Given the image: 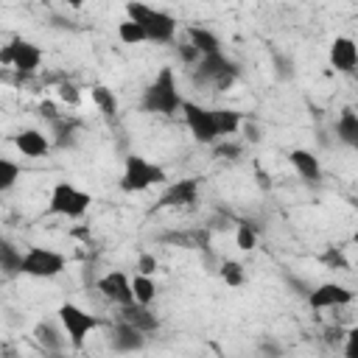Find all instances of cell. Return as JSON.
<instances>
[{
  "label": "cell",
  "mask_w": 358,
  "mask_h": 358,
  "mask_svg": "<svg viewBox=\"0 0 358 358\" xmlns=\"http://www.w3.org/2000/svg\"><path fill=\"white\" fill-rule=\"evenodd\" d=\"M182 103H185V95L179 92L173 67H162V70L151 78V84L143 90L140 112H145V115H162V117H173V115L182 112Z\"/></svg>",
  "instance_id": "cell-1"
},
{
  "label": "cell",
  "mask_w": 358,
  "mask_h": 358,
  "mask_svg": "<svg viewBox=\"0 0 358 358\" xmlns=\"http://www.w3.org/2000/svg\"><path fill=\"white\" fill-rule=\"evenodd\" d=\"M126 20L137 22L145 34V42H157V45H171L176 39V20L162 11V8H154V6H145V3H129L126 6Z\"/></svg>",
  "instance_id": "cell-2"
},
{
  "label": "cell",
  "mask_w": 358,
  "mask_h": 358,
  "mask_svg": "<svg viewBox=\"0 0 358 358\" xmlns=\"http://www.w3.org/2000/svg\"><path fill=\"white\" fill-rule=\"evenodd\" d=\"M168 182V173L162 165L151 162L148 157L143 154H129L126 162H123V173H120V190L123 193H143L154 185H162Z\"/></svg>",
  "instance_id": "cell-3"
},
{
  "label": "cell",
  "mask_w": 358,
  "mask_h": 358,
  "mask_svg": "<svg viewBox=\"0 0 358 358\" xmlns=\"http://www.w3.org/2000/svg\"><path fill=\"white\" fill-rule=\"evenodd\" d=\"M56 319H59V324H62V330H64V338L70 341L73 350H81L84 341H87V336H92V333L101 327V319H98L95 313L84 310V308L76 305V302H62V305L56 308Z\"/></svg>",
  "instance_id": "cell-4"
},
{
  "label": "cell",
  "mask_w": 358,
  "mask_h": 358,
  "mask_svg": "<svg viewBox=\"0 0 358 358\" xmlns=\"http://www.w3.org/2000/svg\"><path fill=\"white\" fill-rule=\"evenodd\" d=\"M92 204V196L70 182H56L48 199V213L62 218H84Z\"/></svg>",
  "instance_id": "cell-5"
},
{
  "label": "cell",
  "mask_w": 358,
  "mask_h": 358,
  "mask_svg": "<svg viewBox=\"0 0 358 358\" xmlns=\"http://www.w3.org/2000/svg\"><path fill=\"white\" fill-rule=\"evenodd\" d=\"M67 268V257L48 246H28L22 252V274L36 280H53Z\"/></svg>",
  "instance_id": "cell-6"
},
{
  "label": "cell",
  "mask_w": 358,
  "mask_h": 358,
  "mask_svg": "<svg viewBox=\"0 0 358 358\" xmlns=\"http://www.w3.org/2000/svg\"><path fill=\"white\" fill-rule=\"evenodd\" d=\"M0 64H8L14 67L17 73L22 76H31L39 70L42 64V48L31 39H22V36H14L8 45L0 48Z\"/></svg>",
  "instance_id": "cell-7"
},
{
  "label": "cell",
  "mask_w": 358,
  "mask_h": 358,
  "mask_svg": "<svg viewBox=\"0 0 358 358\" xmlns=\"http://www.w3.org/2000/svg\"><path fill=\"white\" fill-rule=\"evenodd\" d=\"M182 117H185V126L190 129V134H193L196 143L213 145V143L221 140L218 126H215V115H213L210 106H201V103L185 98V103H182Z\"/></svg>",
  "instance_id": "cell-8"
},
{
  "label": "cell",
  "mask_w": 358,
  "mask_h": 358,
  "mask_svg": "<svg viewBox=\"0 0 358 358\" xmlns=\"http://www.w3.org/2000/svg\"><path fill=\"white\" fill-rule=\"evenodd\" d=\"M193 67H196L193 70V81H201V84L213 81L218 90H227L238 78V64L232 59H227L224 50L221 53H213V56H201Z\"/></svg>",
  "instance_id": "cell-9"
},
{
  "label": "cell",
  "mask_w": 358,
  "mask_h": 358,
  "mask_svg": "<svg viewBox=\"0 0 358 358\" xmlns=\"http://www.w3.org/2000/svg\"><path fill=\"white\" fill-rule=\"evenodd\" d=\"M199 190H201L199 176L176 179V182H171V185L162 190L157 207H162V210H168V207H193V204L199 201Z\"/></svg>",
  "instance_id": "cell-10"
},
{
  "label": "cell",
  "mask_w": 358,
  "mask_h": 358,
  "mask_svg": "<svg viewBox=\"0 0 358 358\" xmlns=\"http://www.w3.org/2000/svg\"><path fill=\"white\" fill-rule=\"evenodd\" d=\"M95 288L101 291L103 299H109V302L117 305V308L134 302V294H131V277H129L126 271H106L103 277L95 280Z\"/></svg>",
  "instance_id": "cell-11"
},
{
  "label": "cell",
  "mask_w": 358,
  "mask_h": 358,
  "mask_svg": "<svg viewBox=\"0 0 358 358\" xmlns=\"http://www.w3.org/2000/svg\"><path fill=\"white\" fill-rule=\"evenodd\" d=\"M352 291L341 282H322L308 291V305L313 310H330V308H344L352 302Z\"/></svg>",
  "instance_id": "cell-12"
},
{
  "label": "cell",
  "mask_w": 358,
  "mask_h": 358,
  "mask_svg": "<svg viewBox=\"0 0 358 358\" xmlns=\"http://www.w3.org/2000/svg\"><path fill=\"white\" fill-rule=\"evenodd\" d=\"M117 322H123V324L134 327V330H137V333H143V336H148V333H157V330H159V319H157V313H154L151 308H145V305H137V302L123 305V308H120V313H117Z\"/></svg>",
  "instance_id": "cell-13"
},
{
  "label": "cell",
  "mask_w": 358,
  "mask_h": 358,
  "mask_svg": "<svg viewBox=\"0 0 358 358\" xmlns=\"http://www.w3.org/2000/svg\"><path fill=\"white\" fill-rule=\"evenodd\" d=\"M145 347V336L137 333L134 327L117 322L112 330H109V350L117 352V355H131V352H140Z\"/></svg>",
  "instance_id": "cell-14"
},
{
  "label": "cell",
  "mask_w": 358,
  "mask_h": 358,
  "mask_svg": "<svg viewBox=\"0 0 358 358\" xmlns=\"http://www.w3.org/2000/svg\"><path fill=\"white\" fill-rule=\"evenodd\" d=\"M330 64L338 70V73H352L358 67V48L350 36H336L330 42Z\"/></svg>",
  "instance_id": "cell-15"
},
{
  "label": "cell",
  "mask_w": 358,
  "mask_h": 358,
  "mask_svg": "<svg viewBox=\"0 0 358 358\" xmlns=\"http://www.w3.org/2000/svg\"><path fill=\"white\" fill-rule=\"evenodd\" d=\"M14 148H17L22 157L36 159V157H45V154L50 151V140H48V134L39 131V129H22V131L14 134Z\"/></svg>",
  "instance_id": "cell-16"
},
{
  "label": "cell",
  "mask_w": 358,
  "mask_h": 358,
  "mask_svg": "<svg viewBox=\"0 0 358 358\" xmlns=\"http://www.w3.org/2000/svg\"><path fill=\"white\" fill-rule=\"evenodd\" d=\"M288 162L294 165V171L299 173V179H305L310 185L322 182V165H319V157L313 151H308V148H291L288 151Z\"/></svg>",
  "instance_id": "cell-17"
},
{
  "label": "cell",
  "mask_w": 358,
  "mask_h": 358,
  "mask_svg": "<svg viewBox=\"0 0 358 358\" xmlns=\"http://www.w3.org/2000/svg\"><path fill=\"white\" fill-rule=\"evenodd\" d=\"M187 45L199 53V56H213V53H221V39L204 28V25H190L187 28Z\"/></svg>",
  "instance_id": "cell-18"
},
{
  "label": "cell",
  "mask_w": 358,
  "mask_h": 358,
  "mask_svg": "<svg viewBox=\"0 0 358 358\" xmlns=\"http://www.w3.org/2000/svg\"><path fill=\"white\" fill-rule=\"evenodd\" d=\"M34 338H36V344H39L45 352H62L64 344H67L64 330L56 327L53 322H36V324H34Z\"/></svg>",
  "instance_id": "cell-19"
},
{
  "label": "cell",
  "mask_w": 358,
  "mask_h": 358,
  "mask_svg": "<svg viewBox=\"0 0 358 358\" xmlns=\"http://www.w3.org/2000/svg\"><path fill=\"white\" fill-rule=\"evenodd\" d=\"M336 140L347 148H358V115L352 106H344L336 120Z\"/></svg>",
  "instance_id": "cell-20"
},
{
  "label": "cell",
  "mask_w": 358,
  "mask_h": 358,
  "mask_svg": "<svg viewBox=\"0 0 358 358\" xmlns=\"http://www.w3.org/2000/svg\"><path fill=\"white\" fill-rule=\"evenodd\" d=\"M0 274L6 277L22 274V252L6 238H0Z\"/></svg>",
  "instance_id": "cell-21"
},
{
  "label": "cell",
  "mask_w": 358,
  "mask_h": 358,
  "mask_svg": "<svg viewBox=\"0 0 358 358\" xmlns=\"http://www.w3.org/2000/svg\"><path fill=\"white\" fill-rule=\"evenodd\" d=\"M90 95H92V101H95V106H98V112H101L103 117H115V115H117V98H115V92H112L109 87L95 84V87L90 90Z\"/></svg>",
  "instance_id": "cell-22"
},
{
  "label": "cell",
  "mask_w": 358,
  "mask_h": 358,
  "mask_svg": "<svg viewBox=\"0 0 358 358\" xmlns=\"http://www.w3.org/2000/svg\"><path fill=\"white\" fill-rule=\"evenodd\" d=\"M131 294H134V302H137V305L151 308V302L157 299V282H154L151 277L134 274V280H131Z\"/></svg>",
  "instance_id": "cell-23"
},
{
  "label": "cell",
  "mask_w": 358,
  "mask_h": 358,
  "mask_svg": "<svg viewBox=\"0 0 358 358\" xmlns=\"http://www.w3.org/2000/svg\"><path fill=\"white\" fill-rule=\"evenodd\" d=\"M213 115H215V126L221 137H229L243 126V115L235 109H213Z\"/></svg>",
  "instance_id": "cell-24"
},
{
  "label": "cell",
  "mask_w": 358,
  "mask_h": 358,
  "mask_svg": "<svg viewBox=\"0 0 358 358\" xmlns=\"http://www.w3.org/2000/svg\"><path fill=\"white\" fill-rule=\"evenodd\" d=\"M218 274H221V280H224L229 288H241V285L246 282V268H243L241 260H224Z\"/></svg>",
  "instance_id": "cell-25"
},
{
  "label": "cell",
  "mask_w": 358,
  "mask_h": 358,
  "mask_svg": "<svg viewBox=\"0 0 358 358\" xmlns=\"http://www.w3.org/2000/svg\"><path fill=\"white\" fill-rule=\"evenodd\" d=\"M17 179H20V165H17L14 159L0 157V193L11 190V187L17 185Z\"/></svg>",
  "instance_id": "cell-26"
},
{
  "label": "cell",
  "mask_w": 358,
  "mask_h": 358,
  "mask_svg": "<svg viewBox=\"0 0 358 358\" xmlns=\"http://www.w3.org/2000/svg\"><path fill=\"white\" fill-rule=\"evenodd\" d=\"M117 39H120L123 45H140V42H145V34H143V28H140L137 22L123 20V22L117 25Z\"/></svg>",
  "instance_id": "cell-27"
},
{
  "label": "cell",
  "mask_w": 358,
  "mask_h": 358,
  "mask_svg": "<svg viewBox=\"0 0 358 358\" xmlns=\"http://www.w3.org/2000/svg\"><path fill=\"white\" fill-rule=\"evenodd\" d=\"M235 243H238V249H243V252H252V249L257 246V232H255V227H252L249 221H241V224H238V229H235Z\"/></svg>",
  "instance_id": "cell-28"
},
{
  "label": "cell",
  "mask_w": 358,
  "mask_h": 358,
  "mask_svg": "<svg viewBox=\"0 0 358 358\" xmlns=\"http://www.w3.org/2000/svg\"><path fill=\"white\" fill-rule=\"evenodd\" d=\"M257 355H260V358H282V344H280L274 336H266V338L257 344Z\"/></svg>",
  "instance_id": "cell-29"
},
{
  "label": "cell",
  "mask_w": 358,
  "mask_h": 358,
  "mask_svg": "<svg viewBox=\"0 0 358 358\" xmlns=\"http://www.w3.org/2000/svg\"><path fill=\"white\" fill-rule=\"evenodd\" d=\"M322 263L327 266V268H350V260L341 255V249H336V246H330L324 255H322Z\"/></svg>",
  "instance_id": "cell-30"
},
{
  "label": "cell",
  "mask_w": 358,
  "mask_h": 358,
  "mask_svg": "<svg viewBox=\"0 0 358 358\" xmlns=\"http://www.w3.org/2000/svg\"><path fill=\"white\" fill-rule=\"evenodd\" d=\"M137 274H143V277H151L154 271H157V257L151 255V252H140L137 255Z\"/></svg>",
  "instance_id": "cell-31"
},
{
  "label": "cell",
  "mask_w": 358,
  "mask_h": 358,
  "mask_svg": "<svg viewBox=\"0 0 358 358\" xmlns=\"http://www.w3.org/2000/svg\"><path fill=\"white\" fill-rule=\"evenodd\" d=\"M344 358H358V327L344 333Z\"/></svg>",
  "instance_id": "cell-32"
},
{
  "label": "cell",
  "mask_w": 358,
  "mask_h": 358,
  "mask_svg": "<svg viewBox=\"0 0 358 358\" xmlns=\"http://www.w3.org/2000/svg\"><path fill=\"white\" fill-rule=\"evenodd\" d=\"M59 95H62L64 101H70V103L78 101V90H76L73 84H62V87H59Z\"/></svg>",
  "instance_id": "cell-33"
},
{
  "label": "cell",
  "mask_w": 358,
  "mask_h": 358,
  "mask_svg": "<svg viewBox=\"0 0 358 358\" xmlns=\"http://www.w3.org/2000/svg\"><path fill=\"white\" fill-rule=\"evenodd\" d=\"M39 112H42V115H48L50 120H56V109H53V103H42V106H39Z\"/></svg>",
  "instance_id": "cell-34"
},
{
  "label": "cell",
  "mask_w": 358,
  "mask_h": 358,
  "mask_svg": "<svg viewBox=\"0 0 358 358\" xmlns=\"http://www.w3.org/2000/svg\"><path fill=\"white\" fill-rule=\"evenodd\" d=\"M246 134H249V140H252V143H257V140H260V131H257L252 123H246Z\"/></svg>",
  "instance_id": "cell-35"
},
{
  "label": "cell",
  "mask_w": 358,
  "mask_h": 358,
  "mask_svg": "<svg viewBox=\"0 0 358 358\" xmlns=\"http://www.w3.org/2000/svg\"><path fill=\"white\" fill-rule=\"evenodd\" d=\"M238 145H218V154H238Z\"/></svg>",
  "instance_id": "cell-36"
},
{
  "label": "cell",
  "mask_w": 358,
  "mask_h": 358,
  "mask_svg": "<svg viewBox=\"0 0 358 358\" xmlns=\"http://www.w3.org/2000/svg\"><path fill=\"white\" fill-rule=\"evenodd\" d=\"M218 358H227V355H218Z\"/></svg>",
  "instance_id": "cell-37"
}]
</instances>
